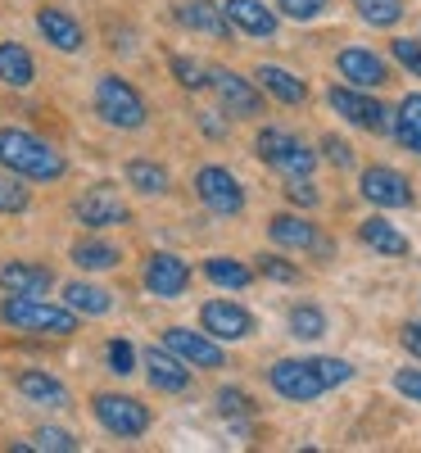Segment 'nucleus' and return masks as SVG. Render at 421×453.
<instances>
[{
    "label": "nucleus",
    "instance_id": "nucleus-23",
    "mask_svg": "<svg viewBox=\"0 0 421 453\" xmlns=\"http://www.w3.org/2000/svg\"><path fill=\"white\" fill-rule=\"evenodd\" d=\"M0 82L14 87V91L36 82V59L23 42H0Z\"/></svg>",
    "mask_w": 421,
    "mask_h": 453
},
{
    "label": "nucleus",
    "instance_id": "nucleus-12",
    "mask_svg": "<svg viewBox=\"0 0 421 453\" xmlns=\"http://www.w3.org/2000/svg\"><path fill=\"white\" fill-rule=\"evenodd\" d=\"M73 218H78L82 226H91V232H100V226H123L132 222V209L109 191V186H91V191L78 196V204H73Z\"/></svg>",
    "mask_w": 421,
    "mask_h": 453
},
{
    "label": "nucleus",
    "instance_id": "nucleus-14",
    "mask_svg": "<svg viewBox=\"0 0 421 453\" xmlns=\"http://www.w3.org/2000/svg\"><path fill=\"white\" fill-rule=\"evenodd\" d=\"M186 286H190V263L186 258H177L168 250L149 254V263H145V290L149 295L155 299H181Z\"/></svg>",
    "mask_w": 421,
    "mask_h": 453
},
{
    "label": "nucleus",
    "instance_id": "nucleus-17",
    "mask_svg": "<svg viewBox=\"0 0 421 453\" xmlns=\"http://www.w3.org/2000/svg\"><path fill=\"white\" fill-rule=\"evenodd\" d=\"M200 326L213 335V340H245V335H254V313L249 309H241V304H232V299H209V304L200 309Z\"/></svg>",
    "mask_w": 421,
    "mask_h": 453
},
{
    "label": "nucleus",
    "instance_id": "nucleus-3",
    "mask_svg": "<svg viewBox=\"0 0 421 453\" xmlns=\"http://www.w3.org/2000/svg\"><path fill=\"white\" fill-rule=\"evenodd\" d=\"M96 113L119 127V132H136L145 127L149 109H145V96L127 82V78H113V73H104V78H96Z\"/></svg>",
    "mask_w": 421,
    "mask_h": 453
},
{
    "label": "nucleus",
    "instance_id": "nucleus-21",
    "mask_svg": "<svg viewBox=\"0 0 421 453\" xmlns=\"http://www.w3.org/2000/svg\"><path fill=\"white\" fill-rule=\"evenodd\" d=\"M50 268L42 263H27V258H10L0 263V290L5 295H46L50 290Z\"/></svg>",
    "mask_w": 421,
    "mask_h": 453
},
{
    "label": "nucleus",
    "instance_id": "nucleus-26",
    "mask_svg": "<svg viewBox=\"0 0 421 453\" xmlns=\"http://www.w3.org/2000/svg\"><path fill=\"white\" fill-rule=\"evenodd\" d=\"M358 241L371 245L376 254H386V258H403V254H408V236L399 232L394 222H386V218H367V222L358 226Z\"/></svg>",
    "mask_w": 421,
    "mask_h": 453
},
{
    "label": "nucleus",
    "instance_id": "nucleus-11",
    "mask_svg": "<svg viewBox=\"0 0 421 453\" xmlns=\"http://www.w3.org/2000/svg\"><path fill=\"white\" fill-rule=\"evenodd\" d=\"M164 349H172L186 367H222L226 354L209 331H190V326H168L164 331Z\"/></svg>",
    "mask_w": 421,
    "mask_h": 453
},
{
    "label": "nucleus",
    "instance_id": "nucleus-20",
    "mask_svg": "<svg viewBox=\"0 0 421 453\" xmlns=\"http://www.w3.org/2000/svg\"><path fill=\"white\" fill-rule=\"evenodd\" d=\"M172 19L181 27H190V32L213 36V42H226V36H232V23H226L222 5H213V0H186V5L172 10Z\"/></svg>",
    "mask_w": 421,
    "mask_h": 453
},
{
    "label": "nucleus",
    "instance_id": "nucleus-16",
    "mask_svg": "<svg viewBox=\"0 0 421 453\" xmlns=\"http://www.w3.org/2000/svg\"><path fill=\"white\" fill-rule=\"evenodd\" d=\"M335 68H340V78L349 82V87H358V91H376V87L390 82V64L380 59V55H371V50H363V46L340 50L335 55Z\"/></svg>",
    "mask_w": 421,
    "mask_h": 453
},
{
    "label": "nucleus",
    "instance_id": "nucleus-35",
    "mask_svg": "<svg viewBox=\"0 0 421 453\" xmlns=\"http://www.w3.org/2000/svg\"><path fill=\"white\" fill-rule=\"evenodd\" d=\"M172 78H177L186 91H204V87H209V68L195 64V59H186V55H172Z\"/></svg>",
    "mask_w": 421,
    "mask_h": 453
},
{
    "label": "nucleus",
    "instance_id": "nucleus-1",
    "mask_svg": "<svg viewBox=\"0 0 421 453\" xmlns=\"http://www.w3.org/2000/svg\"><path fill=\"white\" fill-rule=\"evenodd\" d=\"M0 168L23 181H59L68 173V159L42 136L23 127H0Z\"/></svg>",
    "mask_w": 421,
    "mask_h": 453
},
{
    "label": "nucleus",
    "instance_id": "nucleus-19",
    "mask_svg": "<svg viewBox=\"0 0 421 453\" xmlns=\"http://www.w3.org/2000/svg\"><path fill=\"white\" fill-rule=\"evenodd\" d=\"M226 23H232V32H245L254 36V42H272L277 36V14L263 5V0H226L222 5Z\"/></svg>",
    "mask_w": 421,
    "mask_h": 453
},
{
    "label": "nucleus",
    "instance_id": "nucleus-40",
    "mask_svg": "<svg viewBox=\"0 0 421 453\" xmlns=\"http://www.w3.org/2000/svg\"><path fill=\"white\" fill-rule=\"evenodd\" d=\"M258 268H263V277H272V281H299V268H295V263H286L281 254H263Z\"/></svg>",
    "mask_w": 421,
    "mask_h": 453
},
{
    "label": "nucleus",
    "instance_id": "nucleus-29",
    "mask_svg": "<svg viewBox=\"0 0 421 453\" xmlns=\"http://www.w3.org/2000/svg\"><path fill=\"white\" fill-rule=\"evenodd\" d=\"M204 277H209L213 286H226V290H245V286L254 281V273L245 268V263H241V258H226V254L204 258Z\"/></svg>",
    "mask_w": 421,
    "mask_h": 453
},
{
    "label": "nucleus",
    "instance_id": "nucleus-38",
    "mask_svg": "<svg viewBox=\"0 0 421 453\" xmlns=\"http://www.w3.org/2000/svg\"><path fill=\"white\" fill-rule=\"evenodd\" d=\"M326 5H331V0H277V10L286 19H295V23H309V19L326 14Z\"/></svg>",
    "mask_w": 421,
    "mask_h": 453
},
{
    "label": "nucleus",
    "instance_id": "nucleus-6",
    "mask_svg": "<svg viewBox=\"0 0 421 453\" xmlns=\"http://www.w3.org/2000/svg\"><path fill=\"white\" fill-rule=\"evenodd\" d=\"M267 386H272L286 403H313L326 395L322 376L313 372L309 358H277L272 367H267Z\"/></svg>",
    "mask_w": 421,
    "mask_h": 453
},
{
    "label": "nucleus",
    "instance_id": "nucleus-27",
    "mask_svg": "<svg viewBox=\"0 0 421 453\" xmlns=\"http://www.w3.org/2000/svg\"><path fill=\"white\" fill-rule=\"evenodd\" d=\"M68 258L78 263L82 273H109V268H119V263H123V250L104 245V241H78L68 250Z\"/></svg>",
    "mask_w": 421,
    "mask_h": 453
},
{
    "label": "nucleus",
    "instance_id": "nucleus-32",
    "mask_svg": "<svg viewBox=\"0 0 421 453\" xmlns=\"http://www.w3.org/2000/svg\"><path fill=\"white\" fill-rule=\"evenodd\" d=\"M290 335L299 340H322L326 335V313L318 304H295L290 309Z\"/></svg>",
    "mask_w": 421,
    "mask_h": 453
},
{
    "label": "nucleus",
    "instance_id": "nucleus-46",
    "mask_svg": "<svg viewBox=\"0 0 421 453\" xmlns=\"http://www.w3.org/2000/svg\"><path fill=\"white\" fill-rule=\"evenodd\" d=\"M200 132H204V136H226V123H222V119H209V113H200Z\"/></svg>",
    "mask_w": 421,
    "mask_h": 453
},
{
    "label": "nucleus",
    "instance_id": "nucleus-28",
    "mask_svg": "<svg viewBox=\"0 0 421 453\" xmlns=\"http://www.w3.org/2000/svg\"><path fill=\"white\" fill-rule=\"evenodd\" d=\"M394 136L403 150H412V155H421V91L417 96H403L399 109H394Z\"/></svg>",
    "mask_w": 421,
    "mask_h": 453
},
{
    "label": "nucleus",
    "instance_id": "nucleus-24",
    "mask_svg": "<svg viewBox=\"0 0 421 453\" xmlns=\"http://www.w3.org/2000/svg\"><path fill=\"white\" fill-rule=\"evenodd\" d=\"M64 304L78 313V318H104L113 313V295L96 281H68L64 286Z\"/></svg>",
    "mask_w": 421,
    "mask_h": 453
},
{
    "label": "nucleus",
    "instance_id": "nucleus-18",
    "mask_svg": "<svg viewBox=\"0 0 421 453\" xmlns=\"http://www.w3.org/2000/svg\"><path fill=\"white\" fill-rule=\"evenodd\" d=\"M36 32H42V42H50L55 50H68V55H78L87 46L82 23L73 19L68 10H59V5H42V10H36Z\"/></svg>",
    "mask_w": 421,
    "mask_h": 453
},
{
    "label": "nucleus",
    "instance_id": "nucleus-5",
    "mask_svg": "<svg viewBox=\"0 0 421 453\" xmlns=\"http://www.w3.org/2000/svg\"><path fill=\"white\" fill-rule=\"evenodd\" d=\"M91 418L109 431V435H119V440H136L149 431V422H155V412H149L141 399L132 395H96L91 399Z\"/></svg>",
    "mask_w": 421,
    "mask_h": 453
},
{
    "label": "nucleus",
    "instance_id": "nucleus-15",
    "mask_svg": "<svg viewBox=\"0 0 421 453\" xmlns=\"http://www.w3.org/2000/svg\"><path fill=\"white\" fill-rule=\"evenodd\" d=\"M267 236H272V245L281 250H313V254H335V245L318 232V226L309 218H295V213H277L272 222H267Z\"/></svg>",
    "mask_w": 421,
    "mask_h": 453
},
{
    "label": "nucleus",
    "instance_id": "nucleus-4",
    "mask_svg": "<svg viewBox=\"0 0 421 453\" xmlns=\"http://www.w3.org/2000/svg\"><path fill=\"white\" fill-rule=\"evenodd\" d=\"M254 150H258V159L267 168H277L281 177H309L318 168V150H309L299 136H290L281 127H263L258 141H254Z\"/></svg>",
    "mask_w": 421,
    "mask_h": 453
},
{
    "label": "nucleus",
    "instance_id": "nucleus-41",
    "mask_svg": "<svg viewBox=\"0 0 421 453\" xmlns=\"http://www.w3.org/2000/svg\"><path fill=\"white\" fill-rule=\"evenodd\" d=\"M109 372H119V376L136 372V349L127 345V340H113L109 345Z\"/></svg>",
    "mask_w": 421,
    "mask_h": 453
},
{
    "label": "nucleus",
    "instance_id": "nucleus-31",
    "mask_svg": "<svg viewBox=\"0 0 421 453\" xmlns=\"http://www.w3.org/2000/svg\"><path fill=\"white\" fill-rule=\"evenodd\" d=\"M23 449H32V453H78V435L64 431V426H36Z\"/></svg>",
    "mask_w": 421,
    "mask_h": 453
},
{
    "label": "nucleus",
    "instance_id": "nucleus-30",
    "mask_svg": "<svg viewBox=\"0 0 421 453\" xmlns=\"http://www.w3.org/2000/svg\"><path fill=\"white\" fill-rule=\"evenodd\" d=\"M127 181L136 186L141 196H149V200L164 196L168 186H172V181H168V173H164L159 164H149V159H132V164H127Z\"/></svg>",
    "mask_w": 421,
    "mask_h": 453
},
{
    "label": "nucleus",
    "instance_id": "nucleus-33",
    "mask_svg": "<svg viewBox=\"0 0 421 453\" xmlns=\"http://www.w3.org/2000/svg\"><path fill=\"white\" fill-rule=\"evenodd\" d=\"M354 10L371 27H394L403 19V0H354Z\"/></svg>",
    "mask_w": 421,
    "mask_h": 453
},
{
    "label": "nucleus",
    "instance_id": "nucleus-8",
    "mask_svg": "<svg viewBox=\"0 0 421 453\" xmlns=\"http://www.w3.org/2000/svg\"><path fill=\"white\" fill-rule=\"evenodd\" d=\"M326 100H331V109L340 113L344 123H354L363 132H390V123H394L390 109L380 100H371L367 91H358V87H331Z\"/></svg>",
    "mask_w": 421,
    "mask_h": 453
},
{
    "label": "nucleus",
    "instance_id": "nucleus-10",
    "mask_svg": "<svg viewBox=\"0 0 421 453\" xmlns=\"http://www.w3.org/2000/svg\"><path fill=\"white\" fill-rule=\"evenodd\" d=\"M358 191H363V200H371L376 209H408V204H412V186H408V177L394 173V168H386V164L363 168Z\"/></svg>",
    "mask_w": 421,
    "mask_h": 453
},
{
    "label": "nucleus",
    "instance_id": "nucleus-42",
    "mask_svg": "<svg viewBox=\"0 0 421 453\" xmlns=\"http://www.w3.org/2000/svg\"><path fill=\"white\" fill-rule=\"evenodd\" d=\"M286 196H290L295 204H303V209H313V204H318V191H313V181H309V177H286Z\"/></svg>",
    "mask_w": 421,
    "mask_h": 453
},
{
    "label": "nucleus",
    "instance_id": "nucleus-37",
    "mask_svg": "<svg viewBox=\"0 0 421 453\" xmlns=\"http://www.w3.org/2000/svg\"><path fill=\"white\" fill-rule=\"evenodd\" d=\"M309 363H313V372L322 376L326 390H335V386H344V381H354V367L344 363V358H309Z\"/></svg>",
    "mask_w": 421,
    "mask_h": 453
},
{
    "label": "nucleus",
    "instance_id": "nucleus-39",
    "mask_svg": "<svg viewBox=\"0 0 421 453\" xmlns=\"http://www.w3.org/2000/svg\"><path fill=\"white\" fill-rule=\"evenodd\" d=\"M390 50H394V59L412 73V78H421V36L412 42V36H399V42H390Z\"/></svg>",
    "mask_w": 421,
    "mask_h": 453
},
{
    "label": "nucleus",
    "instance_id": "nucleus-22",
    "mask_svg": "<svg viewBox=\"0 0 421 453\" xmlns=\"http://www.w3.org/2000/svg\"><path fill=\"white\" fill-rule=\"evenodd\" d=\"M14 390H19L27 403H36V408H68V403H73L68 386L55 381L50 372H19V376H14Z\"/></svg>",
    "mask_w": 421,
    "mask_h": 453
},
{
    "label": "nucleus",
    "instance_id": "nucleus-36",
    "mask_svg": "<svg viewBox=\"0 0 421 453\" xmlns=\"http://www.w3.org/2000/svg\"><path fill=\"white\" fill-rule=\"evenodd\" d=\"M213 403H218L222 418H249V412H254V399H249L245 390H236V386H222V390L213 395Z\"/></svg>",
    "mask_w": 421,
    "mask_h": 453
},
{
    "label": "nucleus",
    "instance_id": "nucleus-45",
    "mask_svg": "<svg viewBox=\"0 0 421 453\" xmlns=\"http://www.w3.org/2000/svg\"><path fill=\"white\" fill-rule=\"evenodd\" d=\"M399 340H403V349H408L412 358H421V322H403Z\"/></svg>",
    "mask_w": 421,
    "mask_h": 453
},
{
    "label": "nucleus",
    "instance_id": "nucleus-2",
    "mask_svg": "<svg viewBox=\"0 0 421 453\" xmlns=\"http://www.w3.org/2000/svg\"><path fill=\"white\" fill-rule=\"evenodd\" d=\"M0 322L14 326V331H36V335H73L78 331V313L68 304H46L36 295H5L0 304Z\"/></svg>",
    "mask_w": 421,
    "mask_h": 453
},
{
    "label": "nucleus",
    "instance_id": "nucleus-44",
    "mask_svg": "<svg viewBox=\"0 0 421 453\" xmlns=\"http://www.w3.org/2000/svg\"><path fill=\"white\" fill-rule=\"evenodd\" d=\"M394 390L399 395H408V399H417L421 403V367H403L399 376H394Z\"/></svg>",
    "mask_w": 421,
    "mask_h": 453
},
{
    "label": "nucleus",
    "instance_id": "nucleus-43",
    "mask_svg": "<svg viewBox=\"0 0 421 453\" xmlns=\"http://www.w3.org/2000/svg\"><path fill=\"white\" fill-rule=\"evenodd\" d=\"M322 150H326V159H331L335 168H354V150L344 145L340 136H322Z\"/></svg>",
    "mask_w": 421,
    "mask_h": 453
},
{
    "label": "nucleus",
    "instance_id": "nucleus-34",
    "mask_svg": "<svg viewBox=\"0 0 421 453\" xmlns=\"http://www.w3.org/2000/svg\"><path fill=\"white\" fill-rule=\"evenodd\" d=\"M32 209V186L23 177H0V213H27Z\"/></svg>",
    "mask_w": 421,
    "mask_h": 453
},
{
    "label": "nucleus",
    "instance_id": "nucleus-25",
    "mask_svg": "<svg viewBox=\"0 0 421 453\" xmlns=\"http://www.w3.org/2000/svg\"><path fill=\"white\" fill-rule=\"evenodd\" d=\"M254 78H258V87H263L267 96H277L281 104H303V100H309V87H303V78H295V73L281 68V64H263Z\"/></svg>",
    "mask_w": 421,
    "mask_h": 453
},
{
    "label": "nucleus",
    "instance_id": "nucleus-7",
    "mask_svg": "<svg viewBox=\"0 0 421 453\" xmlns=\"http://www.w3.org/2000/svg\"><path fill=\"white\" fill-rule=\"evenodd\" d=\"M195 196H200V204H204L209 213H218V218H236V213L245 209V186L226 173V168H218V164H204V168L195 173Z\"/></svg>",
    "mask_w": 421,
    "mask_h": 453
},
{
    "label": "nucleus",
    "instance_id": "nucleus-13",
    "mask_svg": "<svg viewBox=\"0 0 421 453\" xmlns=\"http://www.w3.org/2000/svg\"><path fill=\"white\" fill-rule=\"evenodd\" d=\"M136 367L149 376V386L164 390V395H186L190 390V367L172 354V349H141L136 354Z\"/></svg>",
    "mask_w": 421,
    "mask_h": 453
},
{
    "label": "nucleus",
    "instance_id": "nucleus-9",
    "mask_svg": "<svg viewBox=\"0 0 421 453\" xmlns=\"http://www.w3.org/2000/svg\"><path fill=\"white\" fill-rule=\"evenodd\" d=\"M209 87L222 104V113H232V119H254V113H263V91L241 78L236 68H209Z\"/></svg>",
    "mask_w": 421,
    "mask_h": 453
}]
</instances>
